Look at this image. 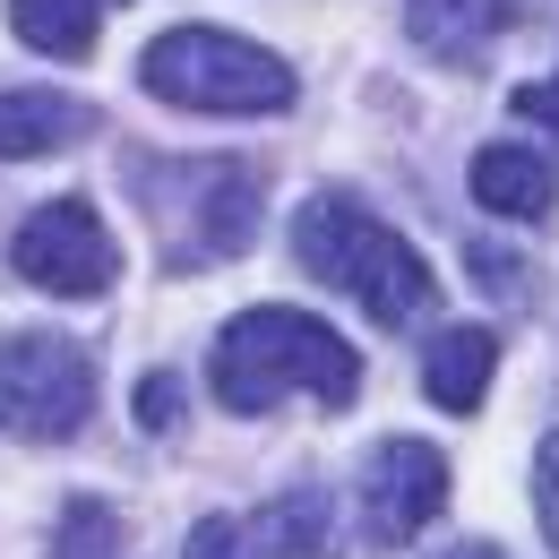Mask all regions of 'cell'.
I'll return each mask as SVG.
<instances>
[{
	"instance_id": "cell-19",
	"label": "cell",
	"mask_w": 559,
	"mask_h": 559,
	"mask_svg": "<svg viewBox=\"0 0 559 559\" xmlns=\"http://www.w3.org/2000/svg\"><path fill=\"white\" fill-rule=\"evenodd\" d=\"M448 559H499V551H490V543H465V551H448Z\"/></svg>"
},
{
	"instance_id": "cell-17",
	"label": "cell",
	"mask_w": 559,
	"mask_h": 559,
	"mask_svg": "<svg viewBox=\"0 0 559 559\" xmlns=\"http://www.w3.org/2000/svg\"><path fill=\"white\" fill-rule=\"evenodd\" d=\"M534 508H543V534H551V551H559V430L543 439V456H534Z\"/></svg>"
},
{
	"instance_id": "cell-13",
	"label": "cell",
	"mask_w": 559,
	"mask_h": 559,
	"mask_svg": "<svg viewBox=\"0 0 559 559\" xmlns=\"http://www.w3.org/2000/svg\"><path fill=\"white\" fill-rule=\"evenodd\" d=\"M95 0H9V35L52 52V61H86L95 52Z\"/></svg>"
},
{
	"instance_id": "cell-2",
	"label": "cell",
	"mask_w": 559,
	"mask_h": 559,
	"mask_svg": "<svg viewBox=\"0 0 559 559\" xmlns=\"http://www.w3.org/2000/svg\"><path fill=\"white\" fill-rule=\"evenodd\" d=\"M293 259L319 284H336L345 301H361L379 328H405L430 310V267L405 233H388L370 207H353L336 190H319L310 207L293 215Z\"/></svg>"
},
{
	"instance_id": "cell-8",
	"label": "cell",
	"mask_w": 559,
	"mask_h": 559,
	"mask_svg": "<svg viewBox=\"0 0 559 559\" xmlns=\"http://www.w3.org/2000/svg\"><path fill=\"white\" fill-rule=\"evenodd\" d=\"M439 508H448V456L421 448V439H379L370 465H361V534L379 551H396Z\"/></svg>"
},
{
	"instance_id": "cell-11",
	"label": "cell",
	"mask_w": 559,
	"mask_h": 559,
	"mask_svg": "<svg viewBox=\"0 0 559 559\" xmlns=\"http://www.w3.org/2000/svg\"><path fill=\"white\" fill-rule=\"evenodd\" d=\"M474 199L508 224H543L551 215V164L534 146H483L474 155Z\"/></svg>"
},
{
	"instance_id": "cell-5",
	"label": "cell",
	"mask_w": 559,
	"mask_h": 559,
	"mask_svg": "<svg viewBox=\"0 0 559 559\" xmlns=\"http://www.w3.org/2000/svg\"><path fill=\"white\" fill-rule=\"evenodd\" d=\"M95 414V361L52 336V328H26V336H0V430L9 439H78Z\"/></svg>"
},
{
	"instance_id": "cell-3",
	"label": "cell",
	"mask_w": 559,
	"mask_h": 559,
	"mask_svg": "<svg viewBox=\"0 0 559 559\" xmlns=\"http://www.w3.org/2000/svg\"><path fill=\"white\" fill-rule=\"evenodd\" d=\"M130 190L146 199V233H155V259L173 276L207 267V259H241L259 241V181L233 173V164H173V155H130L121 164Z\"/></svg>"
},
{
	"instance_id": "cell-12",
	"label": "cell",
	"mask_w": 559,
	"mask_h": 559,
	"mask_svg": "<svg viewBox=\"0 0 559 559\" xmlns=\"http://www.w3.org/2000/svg\"><path fill=\"white\" fill-rule=\"evenodd\" d=\"M405 26H414L421 52H439V61H474L490 35L508 26V0H405Z\"/></svg>"
},
{
	"instance_id": "cell-16",
	"label": "cell",
	"mask_w": 559,
	"mask_h": 559,
	"mask_svg": "<svg viewBox=\"0 0 559 559\" xmlns=\"http://www.w3.org/2000/svg\"><path fill=\"white\" fill-rule=\"evenodd\" d=\"M465 267H474V284H483L490 301H525V259H508V250L474 241V250H465Z\"/></svg>"
},
{
	"instance_id": "cell-9",
	"label": "cell",
	"mask_w": 559,
	"mask_h": 559,
	"mask_svg": "<svg viewBox=\"0 0 559 559\" xmlns=\"http://www.w3.org/2000/svg\"><path fill=\"white\" fill-rule=\"evenodd\" d=\"M95 130V104L52 95V86H17L0 95V164H35V155H61Z\"/></svg>"
},
{
	"instance_id": "cell-18",
	"label": "cell",
	"mask_w": 559,
	"mask_h": 559,
	"mask_svg": "<svg viewBox=\"0 0 559 559\" xmlns=\"http://www.w3.org/2000/svg\"><path fill=\"white\" fill-rule=\"evenodd\" d=\"M516 121H534V130H551V139H559V78L516 86Z\"/></svg>"
},
{
	"instance_id": "cell-1",
	"label": "cell",
	"mask_w": 559,
	"mask_h": 559,
	"mask_svg": "<svg viewBox=\"0 0 559 559\" xmlns=\"http://www.w3.org/2000/svg\"><path fill=\"white\" fill-rule=\"evenodd\" d=\"M224 414H267L284 396H319V405H353L361 388V353L310 319V310H241L207 353Z\"/></svg>"
},
{
	"instance_id": "cell-10",
	"label": "cell",
	"mask_w": 559,
	"mask_h": 559,
	"mask_svg": "<svg viewBox=\"0 0 559 559\" xmlns=\"http://www.w3.org/2000/svg\"><path fill=\"white\" fill-rule=\"evenodd\" d=\"M490 370H499V336L490 328H439L430 353H421V388H430L439 414H474Z\"/></svg>"
},
{
	"instance_id": "cell-7",
	"label": "cell",
	"mask_w": 559,
	"mask_h": 559,
	"mask_svg": "<svg viewBox=\"0 0 559 559\" xmlns=\"http://www.w3.org/2000/svg\"><path fill=\"white\" fill-rule=\"evenodd\" d=\"M181 559H336L328 490H284L250 516H199Z\"/></svg>"
},
{
	"instance_id": "cell-15",
	"label": "cell",
	"mask_w": 559,
	"mask_h": 559,
	"mask_svg": "<svg viewBox=\"0 0 559 559\" xmlns=\"http://www.w3.org/2000/svg\"><path fill=\"white\" fill-rule=\"evenodd\" d=\"M139 430L146 439H173V430H181V379H173V370L139 379Z\"/></svg>"
},
{
	"instance_id": "cell-14",
	"label": "cell",
	"mask_w": 559,
	"mask_h": 559,
	"mask_svg": "<svg viewBox=\"0 0 559 559\" xmlns=\"http://www.w3.org/2000/svg\"><path fill=\"white\" fill-rule=\"evenodd\" d=\"M52 559H139L130 551V525L104 508V499H70V516H61V543Z\"/></svg>"
},
{
	"instance_id": "cell-6",
	"label": "cell",
	"mask_w": 559,
	"mask_h": 559,
	"mask_svg": "<svg viewBox=\"0 0 559 559\" xmlns=\"http://www.w3.org/2000/svg\"><path fill=\"white\" fill-rule=\"evenodd\" d=\"M9 259H17L26 284H44V293H61V301H95L104 284L121 276V250H112V233L95 224L86 199H44V207L17 224Z\"/></svg>"
},
{
	"instance_id": "cell-4",
	"label": "cell",
	"mask_w": 559,
	"mask_h": 559,
	"mask_svg": "<svg viewBox=\"0 0 559 559\" xmlns=\"http://www.w3.org/2000/svg\"><path fill=\"white\" fill-rule=\"evenodd\" d=\"M139 86L181 104V112H284L293 70L267 44H241L224 26H173L139 52Z\"/></svg>"
}]
</instances>
